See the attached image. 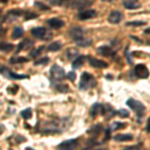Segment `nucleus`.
I'll use <instances>...</instances> for the list:
<instances>
[{
	"mask_svg": "<svg viewBox=\"0 0 150 150\" xmlns=\"http://www.w3.org/2000/svg\"><path fill=\"white\" fill-rule=\"evenodd\" d=\"M96 85V80L94 79V77L88 72H83L81 74V79L80 83H79V88L81 90H87L88 88L94 87Z\"/></svg>",
	"mask_w": 150,
	"mask_h": 150,
	"instance_id": "1",
	"label": "nucleus"
},
{
	"mask_svg": "<svg viewBox=\"0 0 150 150\" xmlns=\"http://www.w3.org/2000/svg\"><path fill=\"white\" fill-rule=\"evenodd\" d=\"M7 74L9 75V77L12 79H15V80H21V79H27L29 78L28 75L26 74H17L15 72H11V71H8Z\"/></svg>",
	"mask_w": 150,
	"mask_h": 150,
	"instance_id": "21",
	"label": "nucleus"
},
{
	"mask_svg": "<svg viewBox=\"0 0 150 150\" xmlns=\"http://www.w3.org/2000/svg\"><path fill=\"white\" fill-rule=\"evenodd\" d=\"M144 33H145V34H150V27H149V28H147V29H145V30H144Z\"/></svg>",
	"mask_w": 150,
	"mask_h": 150,
	"instance_id": "40",
	"label": "nucleus"
},
{
	"mask_svg": "<svg viewBox=\"0 0 150 150\" xmlns=\"http://www.w3.org/2000/svg\"><path fill=\"white\" fill-rule=\"evenodd\" d=\"M141 146H142V144L140 143V144H136V145H132V146H127L123 150H140L141 149Z\"/></svg>",
	"mask_w": 150,
	"mask_h": 150,
	"instance_id": "36",
	"label": "nucleus"
},
{
	"mask_svg": "<svg viewBox=\"0 0 150 150\" xmlns=\"http://www.w3.org/2000/svg\"><path fill=\"white\" fill-rule=\"evenodd\" d=\"M66 77L68 78V80H70V81H74V80H75V78H76V74H75L73 71H71V72H68V74L66 75Z\"/></svg>",
	"mask_w": 150,
	"mask_h": 150,
	"instance_id": "38",
	"label": "nucleus"
},
{
	"mask_svg": "<svg viewBox=\"0 0 150 150\" xmlns=\"http://www.w3.org/2000/svg\"><path fill=\"white\" fill-rule=\"evenodd\" d=\"M122 4L126 9H137L140 7V4H136L132 1H123Z\"/></svg>",
	"mask_w": 150,
	"mask_h": 150,
	"instance_id": "25",
	"label": "nucleus"
},
{
	"mask_svg": "<svg viewBox=\"0 0 150 150\" xmlns=\"http://www.w3.org/2000/svg\"><path fill=\"white\" fill-rule=\"evenodd\" d=\"M28 58L26 57H17V58H13L11 57L9 59V63L11 64H16V63H25V62H28Z\"/></svg>",
	"mask_w": 150,
	"mask_h": 150,
	"instance_id": "23",
	"label": "nucleus"
},
{
	"mask_svg": "<svg viewBox=\"0 0 150 150\" xmlns=\"http://www.w3.org/2000/svg\"><path fill=\"white\" fill-rule=\"evenodd\" d=\"M146 22L144 21H131V22H127L126 25L127 26H141V25H145Z\"/></svg>",
	"mask_w": 150,
	"mask_h": 150,
	"instance_id": "34",
	"label": "nucleus"
},
{
	"mask_svg": "<svg viewBox=\"0 0 150 150\" xmlns=\"http://www.w3.org/2000/svg\"><path fill=\"white\" fill-rule=\"evenodd\" d=\"M96 15H97V13H96L95 10H93V9H88V10H81L78 13L77 17H78L79 20H87V19L95 17Z\"/></svg>",
	"mask_w": 150,
	"mask_h": 150,
	"instance_id": "9",
	"label": "nucleus"
},
{
	"mask_svg": "<svg viewBox=\"0 0 150 150\" xmlns=\"http://www.w3.org/2000/svg\"><path fill=\"white\" fill-rule=\"evenodd\" d=\"M49 3L53 6H63V5H71L73 0H48Z\"/></svg>",
	"mask_w": 150,
	"mask_h": 150,
	"instance_id": "18",
	"label": "nucleus"
},
{
	"mask_svg": "<svg viewBox=\"0 0 150 150\" xmlns=\"http://www.w3.org/2000/svg\"><path fill=\"white\" fill-rule=\"evenodd\" d=\"M1 2H2V3H6L7 0H1Z\"/></svg>",
	"mask_w": 150,
	"mask_h": 150,
	"instance_id": "42",
	"label": "nucleus"
},
{
	"mask_svg": "<svg viewBox=\"0 0 150 150\" xmlns=\"http://www.w3.org/2000/svg\"><path fill=\"white\" fill-rule=\"evenodd\" d=\"M146 131H147V132H150V118H149V120H148V123H147Z\"/></svg>",
	"mask_w": 150,
	"mask_h": 150,
	"instance_id": "39",
	"label": "nucleus"
},
{
	"mask_svg": "<svg viewBox=\"0 0 150 150\" xmlns=\"http://www.w3.org/2000/svg\"><path fill=\"white\" fill-rule=\"evenodd\" d=\"M93 0H74L72 1L71 6L74 9H78V10H84L87 7L92 5Z\"/></svg>",
	"mask_w": 150,
	"mask_h": 150,
	"instance_id": "7",
	"label": "nucleus"
},
{
	"mask_svg": "<svg viewBox=\"0 0 150 150\" xmlns=\"http://www.w3.org/2000/svg\"><path fill=\"white\" fill-rule=\"evenodd\" d=\"M133 73L136 75V77L141 79L148 78L149 76V70L144 64H137L133 69Z\"/></svg>",
	"mask_w": 150,
	"mask_h": 150,
	"instance_id": "5",
	"label": "nucleus"
},
{
	"mask_svg": "<svg viewBox=\"0 0 150 150\" xmlns=\"http://www.w3.org/2000/svg\"><path fill=\"white\" fill-rule=\"evenodd\" d=\"M125 126H126V125H125L124 123L116 121V122L112 123V125H111V129H112V130H118V129H121V128L125 127Z\"/></svg>",
	"mask_w": 150,
	"mask_h": 150,
	"instance_id": "31",
	"label": "nucleus"
},
{
	"mask_svg": "<svg viewBox=\"0 0 150 150\" xmlns=\"http://www.w3.org/2000/svg\"><path fill=\"white\" fill-rule=\"evenodd\" d=\"M103 112V105L99 103H95L93 104V106L91 107L90 110V115L92 118H95L96 116H98L99 114H102Z\"/></svg>",
	"mask_w": 150,
	"mask_h": 150,
	"instance_id": "14",
	"label": "nucleus"
},
{
	"mask_svg": "<svg viewBox=\"0 0 150 150\" xmlns=\"http://www.w3.org/2000/svg\"><path fill=\"white\" fill-rule=\"evenodd\" d=\"M24 34V29L20 26H16L13 29V32H12V39H18L21 36Z\"/></svg>",
	"mask_w": 150,
	"mask_h": 150,
	"instance_id": "19",
	"label": "nucleus"
},
{
	"mask_svg": "<svg viewBox=\"0 0 150 150\" xmlns=\"http://www.w3.org/2000/svg\"><path fill=\"white\" fill-rule=\"evenodd\" d=\"M130 38H132V39H134V40L138 41V42H141V40L138 39V38H136V37H134V36H130Z\"/></svg>",
	"mask_w": 150,
	"mask_h": 150,
	"instance_id": "41",
	"label": "nucleus"
},
{
	"mask_svg": "<svg viewBox=\"0 0 150 150\" xmlns=\"http://www.w3.org/2000/svg\"><path fill=\"white\" fill-rule=\"evenodd\" d=\"M113 139L118 142H127V141H131L133 139V136L131 134H116L113 137Z\"/></svg>",
	"mask_w": 150,
	"mask_h": 150,
	"instance_id": "17",
	"label": "nucleus"
},
{
	"mask_svg": "<svg viewBox=\"0 0 150 150\" xmlns=\"http://www.w3.org/2000/svg\"><path fill=\"white\" fill-rule=\"evenodd\" d=\"M50 75L51 78L54 81H62L65 78V71L62 67L58 66L57 64H54L50 69Z\"/></svg>",
	"mask_w": 150,
	"mask_h": 150,
	"instance_id": "3",
	"label": "nucleus"
},
{
	"mask_svg": "<svg viewBox=\"0 0 150 150\" xmlns=\"http://www.w3.org/2000/svg\"><path fill=\"white\" fill-rule=\"evenodd\" d=\"M34 6L37 7V8L41 9V10H49V9H50L49 6L45 5L44 3H42V2H40V1H35L34 2Z\"/></svg>",
	"mask_w": 150,
	"mask_h": 150,
	"instance_id": "32",
	"label": "nucleus"
},
{
	"mask_svg": "<svg viewBox=\"0 0 150 150\" xmlns=\"http://www.w3.org/2000/svg\"><path fill=\"white\" fill-rule=\"evenodd\" d=\"M21 117L24 118V119H30L31 116H32V110H31V108H26V109H24L21 111L20 113Z\"/></svg>",
	"mask_w": 150,
	"mask_h": 150,
	"instance_id": "28",
	"label": "nucleus"
},
{
	"mask_svg": "<svg viewBox=\"0 0 150 150\" xmlns=\"http://www.w3.org/2000/svg\"><path fill=\"white\" fill-rule=\"evenodd\" d=\"M130 1H132V2H135V1H138V0H130Z\"/></svg>",
	"mask_w": 150,
	"mask_h": 150,
	"instance_id": "43",
	"label": "nucleus"
},
{
	"mask_svg": "<svg viewBox=\"0 0 150 150\" xmlns=\"http://www.w3.org/2000/svg\"><path fill=\"white\" fill-rule=\"evenodd\" d=\"M123 19V14L118 10H113L110 12V14L108 15L107 20L112 24H118L122 21Z\"/></svg>",
	"mask_w": 150,
	"mask_h": 150,
	"instance_id": "8",
	"label": "nucleus"
},
{
	"mask_svg": "<svg viewBox=\"0 0 150 150\" xmlns=\"http://www.w3.org/2000/svg\"><path fill=\"white\" fill-rule=\"evenodd\" d=\"M97 53L100 54L101 56L104 57H114L116 55V51L112 50L108 46H101L97 48Z\"/></svg>",
	"mask_w": 150,
	"mask_h": 150,
	"instance_id": "11",
	"label": "nucleus"
},
{
	"mask_svg": "<svg viewBox=\"0 0 150 150\" xmlns=\"http://www.w3.org/2000/svg\"><path fill=\"white\" fill-rule=\"evenodd\" d=\"M76 44L80 47H88L92 44V40L91 39H87V38H83V39L76 41Z\"/></svg>",
	"mask_w": 150,
	"mask_h": 150,
	"instance_id": "24",
	"label": "nucleus"
},
{
	"mask_svg": "<svg viewBox=\"0 0 150 150\" xmlns=\"http://www.w3.org/2000/svg\"><path fill=\"white\" fill-rule=\"evenodd\" d=\"M13 44L11 43H7V42H1V45H0V49L3 52H9L13 49Z\"/></svg>",
	"mask_w": 150,
	"mask_h": 150,
	"instance_id": "26",
	"label": "nucleus"
},
{
	"mask_svg": "<svg viewBox=\"0 0 150 150\" xmlns=\"http://www.w3.org/2000/svg\"><path fill=\"white\" fill-rule=\"evenodd\" d=\"M128 45L126 46V48H125V51H124V53H125V57H126V59H127V62L129 64H132V60H131V57H130V55H129V51H128Z\"/></svg>",
	"mask_w": 150,
	"mask_h": 150,
	"instance_id": "37",
	"label": "nucleus"
},
{
	"mask_svg": "<svg viewBox=\"0 0 150 150\" xmlns=\"http://www.w3.org/2000/svg\"><path fill=\"white\" fill-rule=\"evenodd\" d=\"M101 150H105V149H101Z\"/></svg>",
	"mask_w": 150,
	"mask_h": 150,
	"instance_id": "45",
	"label": "nucleus"
},
{
	"mask_svg": "<svg viewBox=\"0 0 150 150\" xmlns=\"http://www.w3.org/2000/svg\"><path fill=\"white\" fill-rule=\"evenodd\" d=\"M24 19L25 20H31V19H34V18H37L38 17V14L37 13H34L32 11H24Z\"/></svg>",
	"mask_w": 150,
	"mask_h": 150,
	"instance_id": "27",
	"label": "nucleus"
},
{
	"mask_svg": "<svg viewBox=\"0 0 150 150\" xmlns=\"http://www.w3.org/2000/svg\"><path fill=\"white\" fill-rule=\"evenodd\" d=\"M117 115H119L121 118H127L129 117V112L126 110V109H119L117 111Z\"/></svg>",
	"mask_w": 150,
	"mask_h": 150,
	"instance_id": "33",
	"label": "nucleus"
},
{
	"mask_svg": "<svg viewBox=\"0 0 150 150\" xmlns=\"http://www.w3.org/2000/svg\"><path fill=\"white\" fill-rule=\"evenodd\" d=\"M77 54H78V51H77L75 48H69V49L66 50V56H67V59L68 60L75 59Z\"/></svg>",
	"mask_w": 150,
	"mask_h": 150,
	"instance_id": "22",
	"label": "nucleus"
},
{
	"mask_svg": "<svg viewBox=\"0 0 150 150\" xmlns=\"http://www.w3.org/2000/svg\"><path fill=\"white\" fill-rule=\"evenodd\" d=\"M68 33H69V36L75 41V42L85 38L84 37L85 31L83 30V28L79 27V26H73V27H71L68 30Z\"/></svg>",
	"mask_w": 150,
	"mask_h": 150,
	"instance_id": "4",
	"label": "nucleus"
},
{
	"mask_svg": "<svg viewBox=\"0 0 150 150\" xmlns=\"http://www.w3.org/2000/svg\"><path fill=\"white\" fill-rule=\"evenodd\" d=\"M49 62V58L48 57H44L41 58L40 60H37V61L34 62V65H39V64H47Z\"/></svg>",
	"mask_w": 150,
	"mask_h": 150,
	"instance_id": "35",
	"label": "nucleus"
},
{
	"mask_svg": "<svg viewBox=\"0 0 150 150\" xmlns=\"http://www.w3.org/2000/svg\"><path fill=\"white\" fill-rule=\"evenodd\" d=\"M33 46V41H31L30 39H25L24 41H22V42L20 43V44L18 45L17 47V50H16V53L22 51L23 49H28V48L32 47Z\"/></svg>",
	"mask_w": 150,
	"mask_h": 150,
	"instance_id": "16",
	"label": "nucleus"
},
{
	"mask_svg": "<svg viewBox=\"0 0 150 150\" xmlns=\"http://www.w3.org/2000/svg\"><path fill=\"white\" fill-rule=\"evenodd\" d=\"M84 61H85V56H83V55H79V56H77L73 61H72V68L73 69L80 68L82 65L84 64Z\"/></svg>",
	"mask_w": 150,
	"mask_h": 150,
	"instance_id": "15",
	"label": "nucleus"
},
{
	"mask_svg": "<svg viewBox=\"0 0 150 150\" xmlns=\"http://www.w3.org/2000/svg\"><path fill=\"white\" fill-rule=\"evenodd\" d=\"M78 146V139L77 138H72L65 140V141L61 142L58 145V149L59 150H74L76 147Z\"/></svg>",
	"mask_w": 150,
	"mask_h": 150,
	"instance_id": "6",
	"label": "nucleus"
},
{
	"mask_svg": "<svg viewBox=\"0 0 150 150\" xmlns=\"http://www.w3.org/2000/svg\"><path fill=\"white\" fill-rule=\"evenodd\" d=\"M47 23H48V25L53 29L61 28L62 26L64 25V21L59 18H50L47 20Z\"/></svg>",
	"mask_w": 150,
	"mask_h": 150,
	"instance_id": "13",
	"label": "nucleus"
},
{
	"mask_svg": "<svg viewBox=\"0 0 150 150\" xmlns=\"http://www.w3.org/2000/svg\"><path fill=\"white\" fill-rule=\"evenodd\" d=\"M55 88L58 92H62V93H65V92H68L69 91V87L66 85V84H63V83H58L57 85H55Z\"/></svg>",
	"mask_w": 150,
	"mask_h": 150,
	"instance_id": "29",
	"label": "nucleus"
},
{
	"mask_svg": "<svg viewBox=\"0 0 150 150\" xmlns=\"http://www.w3.org/2000/svg\"><path fill=\"white\" fill-rule=\"evenodd\" d=\"M43 49H44V46H40V47H38L37 49H33L32 51L29 52V56L32 58H36L37 56H39V54L42 52Z\"/></svg>",
	"mask_w": 150,
	"mask_h": 150,
	"instance_id": "30",
	"label": "nucleus"
},
{
	"mask_svg": "<svg viewBox=\"0 0 150 150\" xmlns=\"http://www.w3.org/2000/svg\"><path fill=\"white\" fill-rule=\"evenodd\" d=\"M103 1H111V0H103Z\"/></svg>",
	"mask_w": 150,
	"mask_h": 150,
	"instance_id": "44",
	"label": "nucleus"
},
{
	"mask_svg": "<svg viewBox=\"0 0 150 150\" xmlns=\"http://www.w3.org/2000/svg\"><path fill=\"white\" fill-rule=\"evenodd\" d=\"M31 34H32L34 37L39 38V39H43L45 37V34H46V29L42 26H39V27H34L31 29Z\"/></svg>",
	"mask_w": 150,
	"mask_h": 150,
	"instance_id": "12",
	"label": "nucleus"
},
{
	"mask_svg": "<svg viewBox=\"0 0 150 150\" xmlns=\"http://www.w3.org/2000/svg\"><path fill=\"white\" fill-rule=\"evenodd\" d=\"M62 47V44L61 42H59V41H54V42L50 43L49 45H48L47 49L48 51H51V52H56L58 50H60Z\"/></svg>",
	"mask_w": 150,
	"mask_h": 150,
	"instance_id": "20",
	"label": "nucleus"
},
{
	"mask_svg": "<svg viewBox=\"0 0 150 150\" xmlns=\"http://www.w3.org/2000/svg\"><path fill=\"white\" fill-rule=\"evenodd\" d=\"M88 62L90 66L94 67V68H106V67H108V64L105 61L96 59V58L91 56H88Z\"/></svg>",
	"mask_w": 150,
	"mask_h": 150,
	"instance_id": "10",
	"label": "nucleus"
},
{
	"mask_svg": "<svg viewBox=\"0 0 150 150\" xmlns=\"http://www.w3.org/2000/svg\"><path fill=\"white\" fill-rule=\"evenodd\" d=\"M126 104H127V106H129V107L136 113L137 117H142V116L144 115L145 111H146V107H145L144 104L138 100H136V99H133V98L128 99L126 101Z\"/></svg>",
	"mask_w": 150,
	"mask_h": 150,
	"instance_id": "2",
	"label": "nucleus"
}]
</instances>
